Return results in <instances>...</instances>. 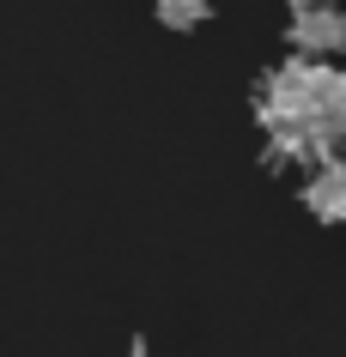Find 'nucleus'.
Returning a JSON list of instances; mask_svg holds the SVG:
<instances>
[{
    "label": "nucleus",
    "mask_w": 346,
    "mask_h": 357,
    "mask_svg": "<svg viewBox=\"0 0 346 357\" xmlns=\"http://www.w3.org/2000/svg\"><path fill=\"white\" fill-rule=\"evenodd\" d=\"M255 121L261 128H280V121H334V128H346V73L334 61L286 55L255 91Z\"/></svg>",
    "instance_id": "1"
},
{
    "label": "nucleus",
    "mask_w": 346,
    "mask_h": 357,
    "mask_svg": "<svg viewBox=\"0 0 346 357\" xmlns=\"http://www.w3.org/2000/svg\"><path fill=\"white\" fill-rule=\"evenodd\" d=\"M286 37H291V49H298V55L334 61V55L346 49V13H340V6H298V13H291V24H286Z\"/></svg>",
    "instance_id": "2"
},
{
    "label": "nucleus",
    "mask_w": 346,
    "mask_h": 357,
    "mask_svg": "<svg viewBox=\"0 0 346 357\" xmlns=\"http://www.w3.org/2000/svg\"><path fill=\"white\" fill-rule=\"evenodd\" d=\"M304 212H310V218H322V225H346V158H328V164L310 169Z\"/></svg>",
    "instance_id": "3"
},
{
    "label": "nucleus",
    "mask_w": 346,
    "mask_h": 357,
    "mask_svg": "<svg viewBox=\"0 0 346 357\" xmlns=\"http://www.w3.org/2000/svg\"><path fill=\"white\" fill-rule=\"evenodd\" d=\"M152 13L164 31H194V24L212 19V0H152Z\"/></svg>",
    "instance_id": "4"
},
{
    "label": "nucleus",
    "mask_w": 346,
    "mask_h": 357,
    "mask_svg": "<svg viewBox=\"0 0 346 357\" xmlns=\"http://www.w3.org/2000/svg\"><path fill=\"white\" fill-rule=\"evenodd\" d=\"M298 6H334V0H291V13H298Z\"/></svg>",
    "instance_id": "5"
},
{
    "label": "nucleus",
    "mask_w": 346,
    "mask_h": 357,
    "mask_svg": "<svg viewBox=\"0 0 346 357\" xmlns=\"http://www.w3.org/2000/svg\"><path fill=\"white\" fill-rule=\"evenodd\" d=\"M134 357H152V351H146V345H134Z\"/></svg>",
    "instance_id": "6"
}]
</instances>
